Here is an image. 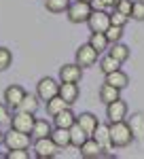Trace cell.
Here are the masks:
<instances>
[{"mask_svg":"<svg viewBox=\"0 0 144 159\" xmlns=\"http://www.w3.org/2000/svg\"><path fill=\"white\" fill-rule=\"evenodd\" d=\"M108 129H110V142H112V148H125L129 147L133 140V134L129 129V125L125 121H115V123H108Z\"/></svg>","mask_w":144,"mask_h":159,"instance_id":"6da1fadb","label":"cell"},{"mask_svg":"<svg viewBox=\"0 0 144 159\" xmlns=\"http://www.w3.org/2000/svg\"><path fill=\"white\" fill-rule=\"evenodd\" d=\"M68 19H70L72 24H85L87 21V17L91 15V4L89 2H83V0H74L68 4Z\"/></svg>","mask_w":144,"mask_h":159,"instance_id":"7a4b0ae2","label":"cell"},{"mask_svg":"<svg viewBox=\"0 0 144 159\" xmlns=\"http://www.w3.org/2000/svg\"><path fill=\"white\" fill-rule=\"evenodd\" d=\"M60 153V147L51 140V136L45 138H34V155L38 159H51Z\"/></svg>","mask_w":144,"mask_h":159,"instance_id":"3957f363","label":"cell"},{"mask_svg":"<svg viewBox=\"0 0 144 159\" xmlns=\"http://www.w3.org/2000/svg\"><path fill=\"white\" fill-rule=\"evenodd\" d=\"M34 112H24V110H15V115L11 117V127L17 132H24V134H32V127H34Z\"/></svg>","mask_w":144,"mask_h":159,"instance_id":"277c9868","label":"cell"},{"mask_svg":"<svg viewBox=\"0 0 144 159\" xmlns=\"http://www.w3.org/2000/svg\"><path fill=\"white\" fill-rule=\"evenodd\" d=\"M30 140H32L30 134L17 132V129H13V127L4 134V138H2V142H4L7 148H28L30 147Z\"/></svg>","mask_w":144,"mask_h":159,"instance_id":"5b68a950","label":"cell"},{"mask_svg":"<svg viewBox=\"0 0 144 159\" xmlns=\"http://www.w3.org/2000/svg\"><path fill=\"white\" fill-rule=\"evenodd\" d=\"M57 91H60V83L55 79H51V76L40 79L38 85H36V96H38V100H45V102L51 100L53 96H57Z\"/></svg>","mask_w":144,"mask_h":159,"instance_id":"8992f818","label":"cell"},{"mask_svg":"<svg viewBox=\"0 0 144 159\" xmlns=\"http://www.w3.org/2000/svg\"><path fill=\"white\" fill-rule=\"evenodd\" d=\"M85 24L89 25L91 32H106V28L110 25V15L106 11H91Z\"/></svg>","mask_w":144,"mask_h":159,"instance_id":"52a82bcc","label":"cell"},{"mask_svg":"<svg viewBox=\"0 0 144 159\" xmlns=\"http://www.w3.org/2000/svg\"><path fill=\"white\" fill-rule=\"evenodd\" d=\"M100 57V53H97L89 43L87 45H81L79 49H76V64L81 66V68H89V66H93Z\"/></svg>","mask_w":144,"mask_h":159,"instance_id":"ba28073f","label":"cell"},{"mask_svg":"<svg viewBox=\"0 0 144 159\" xmlns=\"http://www.w3.org/2000/svg\"><path fill=\"white\" fill-rule=\"evenodd\" d=\"M106 117H108V121H110V123L125 121V117H127V104H125L121 98H117L115 102L106 104Z\"/></svg>","mask_w":144,"mask_h":159,"instance_id":"9c48e42d","label":"cell"},{"mask_svg":"<svg viewBox=\"0 0 144 159\" xmlns=\"http://www.w3.org/2000/svg\"><path fill=\"white\" fill-rule=\"evenodd\" d=\"M25 96V89L21 85H11L4 89V104L9 106L11 110H17L19 108V104H21V100Z\"/></svg>","mask_w":144,"mask_h":159,"instance_id":"30bf717a","label":"cell"},{"mask_svg":"<svg viewBox=\"0 0 144 159\" xmlns=\"http://www.w3.org/2000/svg\"><path fill=\"white\" fill-rule=\"evenodd\" d=\"M83 79V68L74 61V64H64L60 68V81L64 83H81Z\"/></svg>","mask_w":144,"mask_h":159,"instance_id":"8fae6325","label":"cell"},{"mask_svg":"<svg viewBox=\"0 0 144 159\" xmlns=\"http://www.w3.org/2000/svg\"><path fill=\"white\" fill-rule=\"evenodd\" d=\"M79 151H81V157H85V159H97V157H102V153H104V148L97 144V140L93 136H89L79 147Z\"/></svg>","mask_w":144,"mask_h":159,"instance_id":"7c38bea8","label":"cell"},{"mask_svg":"<svg viewBox=\"0 0 144 159\" xmlns=\"http://www.w3.org/2000/svg\"><path fill=\"white\" fill-rule=\"evenodd\" d=\"M60 93L61 98L66 100L68 104H74L76 100H79V93H81V89H79V83H60Z\"/></svg>","mask_w":144,"mask_h":159,"instance_id":"4fadbf2b","label":"cell"},{"mask_svg":"<svg viewBox=\"0 0 144 159\" xmlns=\"http://www.w3.org/2000/svg\"><path fill=\"white\" fill-rule=\"evenodd\" d=\"M93 138L97 140V144L104 148V151H108V148H112V142H110V129H108L106 123H97V127L93 129Z\"/></svg>","mask_w":144,"mask_h":159,"instance_id":"5bb4252c","label":"cell"},{"mask_svg":"<svg viewBox=\"0 0 144 159\" xmlns=\"http://www.w3.org/2000/svg\"><path fill=\"white\" fill-rule=\"evenodd\" d=\"M127 125H129L136 140H144V112H133L129 117V121H127Z\"/></svg>","mask_w":144,"mask_h":159,"instance_id":"9a60e30c","label":"cell"},{"mask_svg":"<svg viewBox=\"0 0 144 159\" xmlns=\"http://www.w3.org/2000/svg\"><path fill=\"white\" fill-rule=\"evenodd\" d=\"M76 123L85 129V134H87V136H91L100 121H97L96 115H91V112H83V115H76Z\"/></svg>","mask_w":144,"mask_h":159,"instance_id":"2e32d148","label":"cell"},{"mask_svg":"<svg viewBox=\"0 0 144 159\" xmlns=\"http://www.w3.org/2000/svg\"><path fill=\"white\" fill-rule=\"evenodd\" d=\"M104 83H108V85H112V87H117V89H125V87L129 85V76L123 72V70H115V72H110L106 74V81Z\"/></svg>","mask_w":144,"mask_h":159,"instance_id":"e0dca14e","label":"cell"},{"mask_svg":"<svg viewBox=\"0 0 144 159\" xmlns=\"http://www.w3.org/2000/svg\"><path fill=\"white\" fill-rule=\"evenodd\" d=\"M53 123H55V127H70V125H74L76 123V115L70 110V106L68 108H64L61 112H57L55 117H53Z\"/></svg>","mask_w":144,"mask_h":159,"instance_id":"ac0fdd59","label":"cell"},{"mask_svg":"<svg viewBox=\"0 0 144 159\" xmlns=\"http://www.w3.org/2000/svg\"><path fill=\"white\" fill-rule=\"evenodd\" d=\"M68 132H70V147H74V148H79V147L85 142V140L89 138V136L85 134V129L79 125V123L70 125V127H68Z\"/></svg>","mask_w":144,"mask_h":159,"instance_id":"d6986e66","label":"cell"},{"mask_svg":"<svg viewBox=\"0 0 144 159\" xmlns=\"http://www.w3.org/2000/svg\"><path fill=\"white\" fill-rule=\"evenodd\" d=\"M51 140H53L60 148L70 147V132H68L66 127H53V132H51Z\"/></svg>","mask_w":144,"mask_h":159,"instance_id":"ffe728a7","label":"cell"},{"mask_svg":"<svg viewBox=\"0 0 144 159\" xmlns=\"http://www.w3.org/2000/svg\"><path fill=\"white\" fill-rule=\"evenodd\" d=\"M53 132V125L47 121V119H36L34 127H32V138H45V136H51Z\"/></svg>","mask_w":144,"mask_h":159,"instance_id":"44dd1931","label":"cell"},{"mask_svg":"<svg viewBox=\"0 0 144 159\" xmlns=\"http://www.w3.org/2000/svg\"><path fill=\"white\" fill-rule=\"evenodd\" d=\"M68 106H70V104L61 98L60 93H57V96H53L51 100H47V112L51 115V117H55L57 112H61L64 108H68Z\"/></svg>","mask_w":144,"mask_h":159,"instance_id":"7402d4cb","label":"cell"},{"mask_svg":"<svg viewBox=\"0 0 144 159\" xmlns=\"http://www.w3.org/2000/svg\"><path fill=\"white\" fill-rule=\"evenodd\" d=\"M119 93H121V89L108 85V83H104V85L100 87V100H102L104 104H110V102H115L117 98H121Z\"/></svg>","mask_w":144,"mask_h":159,"instance_id":"603a6c76","label":"cell"},{"mask_svg":"<svg viewBox=\"0 0 144 159\" xmlns=\"http://www.w3.org/2000/svg\"><path fill=\"white\" fill-rule=\"evenodd\" d=\"M108 53H110L115 60H119L121 64L129 60V47H127V45H123V43H112V47L108 49Z\"/></svg>","mask_w":144,"mask_h":159,"instance_id":"cb8c5ba5","label":"cell"},{"mask_svg":"<svg viewBox=\"0 0 144 159\" xmlns=\"http://www.w3.org/2000/svg\"><path fill=\"white\" fill-rule=\"evenodd\" d=\"M89 45H91L97 53H102V51L108 49V45H110V43H108V38H106V34H104V32H91Z\"/></svg>","mask_w":144,"mask_h":159,"instance_id":"d4e9b609","label":"cell"},{"mask_svg":"<svg viewBox=\"0 0 144 159\" xmlns=\"http://www.w3.org/2000/svg\"><path fill=\"white\" fill-rule=\"evenodd\" d=\"M119 68H121V61L115 60L110 53L104 55V57L100 60V70H102L104 74H110V72H115V70H119Z\"/></svg>","mask_w":144,"mask_h":159,"instance_id":"484cf974","label":"cell"},{"mask_svg":"<svg viewBox=\"0 0 144 159\" xmlns=\"http://www.w3.org/2000/svg\"><path fill=\"white\" fill-rule=\"evenodd\" d=\"M38 106H40L38 96H30V93H25L17 110H24V112H36V110H38Z\"/></svg>","mask_w":144,"mask_h":159,"instance_id":"4316f807","label":"cell"},{"mask_svg":"<svg viewBox=\"0 0 144 159\" xmlns=\"http://www.w3.org/2000/svg\"><path fill=\"white\" fill-rule=\"evenodd\" d=\"M68 4H70V0H45V7L51 13H64L68 9Z\"/></svg>","mask_w":144,"mask_h":159,"instance_id":"83f0119b","label":"cell"},{"mask_svg":"<svg viewBox=\"0 0 144 159\" xmlns=\"http://www.w3.org/2000/svg\"><path fill=\"white\" fill-rule=\"evenodd\" d=\"M104 34H106V38H108V43H110V45H112V43H119L121 40V36H123V28H121V25H108L106 28V32H104Z\"/></svg>","mask_w":144,"mask_h":159,"instance_id":"f1b7e54d","label":"cell"},{"mask_svg":"<svg viewBox=\"0 0 144 159\" xmlns=\"http://www.w3.org/2000/svg\"><path fill=\"white\" fill-rule=\"evenodd\" d=\"M129 17L136 21H144V0H133L132 2V13Z\"/></svg>","mask_w":144,"mask_h":159,"instance_id":"f546056e","label":"cell"},{"mask_svg":"<svg viewBox=\"0 0 144 159\" xmlns=\"http://www.w3.org/2000/svg\"><path fill=\"white\" fill-rule=\"evenodd\" d=\"M11 64H13V53L7 47H0V72L7 70Z\"/></svg>","mask_w":144,"mask_h":159,"instance_id":"4dcf8cb0","label":"cell"},{"mask_svg":"<svg viewBox=\"0 0 144 159\" xmlns=\"http://www.w3.org/2000/svg\"><path fill=\"white\" fill-rule=\"evenodd\" d=\"M108 15H110V24H112V25H121V28L127 24V19H129L127 15H123V13L117 11V9H115L112 13H108Z\"/></svg>","mask_w":144,"mask_h":159,"instance_id":"1f68e13d","label":"cell"},{"mask_svg":"<svg viewBox=\"0 0 144 159\" xmlns=\"http://www.w3.org/2000/svg\"><path fill=\"white\" fill-rule=\"evenodd\" d=\"M7 159H30V153L25 148H9Z\"/></svg>","mask_w":144,"mask_h":159,"instance_id":"d6a6232c","label":"cell"},{"mask_svg":"<svg viewBox=\"0 0 144 159\" xmlns=\"http://www.w3.org/2000/svg\"><path fill=\"white\" fill-rule=\"evenodd\" d=\"M115 9H117V11H121L123 15H127V17H129V13H132V0H117Z\"/></svg>","mask_w":144,"mask_h":159,"instance_id":"836d02e7","label":"cell"},{"mask_svg":"<svg viewBox=\"0 0 144 159\" xmlns=\"http://www.w3.org/2000/svg\"><path fill=\"white\" fill-rule=\"evenodd\" d=\"M11 121V108L2 102L0 104V125H4V123H9Z\"/></svg>","mask_w":144,"mask_h":159,"instance_id":"e575fe53","label":"cell"},{"mask_svg":"<svg viewBox=\"0 0 144 159\" xmlns=\"http://www.w3.org/2000/svg\"><path fill=\"white\" fill-rule=\"evenodd\" d=\"M89 4H91V11H106V4H104V0H91Z\"/></svg>","mask_w":144,"mask_h":159,"instance_id":"d590c367","label":"cell"},{"mask_svg":"<svg viewBox=\"0 0 144 159\" xmlns=\"http://www.w3.org/2000/svg\"><path fill=\"white\" fill-rule=\"evenodd\" d=\"M104 4H106V9H115L117 0H104Z\"/></svg>","mask_w":144,"mask_h":159,"instance_id":"8d00e7d4","label":"cell"},{"mask_svg":"<svg viewBox=\"0 0 144 159\" xmlns=\"http://www.w3.org/2000/svg\"><path fill=\"white\" fill-rule=\"evenodd\" d=\"M2 138H4V134H2V132H0V144H2Z\"/></svg>","mask_w":144,"mask_h":159,"instance_id":"74e56055","label":"cell"},{"mask_svg":"<svg viewBox=\"0 0 144 159\" xmlns=\"http://www.w3.org/2000/svg\"><path fill=\"white\" fill-rule=\"evenodd\" d=\"M83 2H91V0H83Z\"/></svg>","mask_w":144,"mask_h":159,"instance_id":"f35d334b","label":"cell"}]
</instances>
